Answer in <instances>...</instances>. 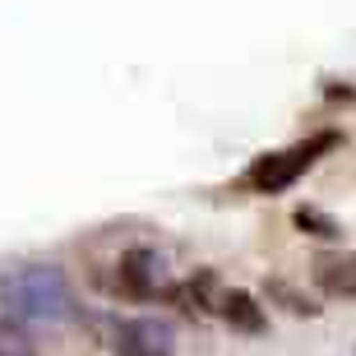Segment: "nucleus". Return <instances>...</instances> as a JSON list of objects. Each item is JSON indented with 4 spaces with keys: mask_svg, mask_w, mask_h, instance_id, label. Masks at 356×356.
<instances>
[{
    "mask_svg": "<svg viewBox=\"0 0 356 356\" xmlns=\"http://www.w3.org/2000/svg\"><path fill=\"white\" fill-rule=\"evenodd\" d=\"M333 144H338V134L324 130V134H310V139H301V144L282 148V153H268V158H259L250 172H245V185H250L254 195H277V190H287L296 176L310 172Z\"/></svg>",
    "mask_w": 356,
    "mask_h": 356,
    "instance_id": "f03ea898",
    "label": "nucleus"
},
{
    "mask_svg": "<svg viewBox=\"0 0 356 356\" xmlns=\"http://www.w3.org/2000/svg\"><path fill=\"white\" fill-rule=\"evenodd\" d=\"M176 333L167 319H130L116 333V356H172Z\"/></svg>",
    "mask_w": 356,
    "mask_h": 356,
    "instance_id": "20e7f679",
    "label": "nucleus"
},
{
    "mask_svg": "<svg viewBox=\"0 0 356 356\" xmlns=\"http://www.w3.org/2000/svg\"><path fill=\"white\" fill-rule=\"evenodd\" d=\"M0 356H33V347L19 338V333H10V329H0Z\"/></svg>",
    "mask_w": 356,
    "mask_h": 356,
    "instance_id": "1a4fd4ad",
    "label": "nucleus"
},
{
    "mask_svg": "<svg viewBox=\"0 0 356 356\" xmlns=\"http://www.w3.org/2000/svg\"><path fill=\"white\" fill-rule=\"evenodd\" d=\"M222 319L232 324V329H241V333H264L268 329V319H264V310L254 305V296L250 291H222Z\"/></svg>",
    "mask_w": 356,
    "mask_h": 356,
    "instance_id": "423d86ee",
    "label": "nucleus"
},
{
    "mask_svg": "<svg viewBox=\"0 0 356 356\" xmlns=\"http://www.w3.org/2000/svg\"><path fill=\"white\" fill-rule=\"evenodd\" d=\"M0 305L14 319H28V324H65L74 315L70 282L60 277V268H42V264L0 277Z\"/></svg>",
    "mask_w": 356,
    "mask_h": 356,
    "instance_id": "f257e3e1",
    "label": "nucleus"
},
{
    "mask_svg": "<svg viewBox=\"0 0 356 356\" xmlns=\"http://www.w3.org/2000/svg\"><path fill=\"white\" fill-rule=\"evenodd\" d=\"M268 296H282L291 315H315V310H319V305H310L305 296H296V291H291L287 282H268Z\"/></svg>",
    "mask_w": 356,
    "mask_h": 356,
    "instance_id": "6e6552de",
    "label": "nucleus"
},
{
    "mask_svg": "<svg viewBox=\"0 0 356 356\" xmlns=\"http://www.w3.org/2000/svg\"><path fill=\"white\" fill-rule=\"evenodd\" d=\"M116 287L125 291V296H134V301H153L158 291H167V264H162L158 250H130L120 254L116 264Z\"/></svg>",
    "mask_w": 356,
    "mask_h": 356,
    "instance_id": "7ed1b4c3",
    "label": "nucleus"
},
{
    "mask_svg": "<svg viewBox=\"0 0 356 356\" xmlns=\"http://www.w3.org/2000/svg\"><path fill=\"white\" fill-rule=\"evenodd\" d=\"M296 227L310 232V236H319V241H338L343 236V227L333 222L329 213H319V209H296Z\"/></svg>",
    "mask_w": 356,
    "mask_h": 356,
    "instance_id": "0eeeda50",
    "label": "nucleus"
},
{
    "mask_svg": "<svg viewBox=\"0 0 356 356\" xmlns=\"http://www.w3.org/2000/svg\"><path fill=\"white\" fill-rule=\"evenodd\" d=\"M310 277H315V287L324 291V296L356 301V250L352 254H319Z\"/></svg>",
    "mask_w": 356,
    "mask_h": 356,
    "instance_id": "39448f33",
    "label": "nucleus"
}]
</instances>
